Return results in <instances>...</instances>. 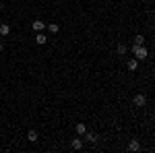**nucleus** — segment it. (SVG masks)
<instances>
[{
  "label": "nucleus",
  "instance_id": "obj_1",
  "mask_svg": "<svg viewBox=\"0 0 155 153\" xmlns=\"http://www.w3.org/2000/svg\"><path fill=\"white\" fill-rule=\"evenodd\" d=\"M132 54H134L137 60H145L147 56H149V50L145 48V44L143 46H132Z\"/></svg>",
  "mask_w": 155,
  "mask_h": 153
},
{
  "label": "nucleus",
  "instance_id": "obj_2",
  "mask_svg": "<svg viewBox=\"0 0 155 153\" xmlns=\"http://www.w3.org/2000/svg\"><path fill=\"white\" fill-rule=\"evenodd\" d=\"M145 104H147V95L145 93H137L134 97H132V106L134 108H143Z\"/></svg>",
  "mask_w": 155,
  "mask_h": 153
},
{
  "label": "nucleus",
  "instance_id": "obj_3",
  "mask_svg": "<svg viewBox=\"0 0 155 153\" xmlns=\"http://www.w3.org/2000/svg\"><path fill=\"white\" fill-rule=\"evenodd\" d=\"M81 139H83V143H91V145H93V143L97 141V135L93 130H85L83 135H81Z\"/></svg>",
  "mask_w": 155,
  "mask_h": 153
},
{
  "label": "nucleus",
  "instance_id": "obj_4",
  "mask_svg": "<svg viewBox=\"0 0 155 153\" xmlns=\"http://www.w3.org/2000/svg\"><path fill=\"white\" fill-rule=\"evenodd\" d=\"M83 145H85V143H83V139H81L79 135L71 141V147H72V149H77V151H79V149H83Z\"/></svg>",
  "mask_w": 155,
  "mask_h": 153
},
{
  "label": "nucleus",
  "instance_id": "obj_5",
  "mask_svg": "<svg viewBox=\"0 0 155 153\" xmlns=\"http://www.w3.org/2000/svg\"><path fill=\"white\" fill-rule=\"evenodd\" d=\"M128 151H132V153L141 151V143H139V139H130V143H128Z\"/></svg>",
  "mask_w": 155,
  "mask_h": 153
},
{
  "label": "nucleus",
  "instance_id": "obj_6",
  "mask_svg": "<svg viewBox=\"0 0 155 153\" xmlns=\"http://www.w3.org/2000/svg\"><path fill=\"white\" fill-rule=\"evenodd\" d=\"M126 68H128L130 72H134L137 68H139V60H137V58H130V60H126Z\"/></svg>",
  "mask_w": 155,
  "mask_h": 153
},
{
  "label": "nucleus",
  "instance_id": "obj_7",
  "mask_svg": "<svg viewBox=\"0 0 155 153\" xmlns=\"http://www.w3.org/2000/svg\"><path fill=\"white\" fill-rule=\"evenodd\" d=\"M46 42H48V37L44 35V31H37V35H35V44H37V46H44Z\"/></svg>",
  "mask_w": 155,
  "mask_h": 153
},
{
  "label": "nucleus",
  "instance_id": "obj_8",
  "mask_svg": "<svg viewBox=\"0 0 155 153\" xmlns=\"http://www.w3.org/2000/svg\"><path fill=\"white\" fill-rule=\"evenodd\" d=\"M8 33H11V25H8V23H2V25H0V35L6 37Z\"/></svg>",
  "mask_w": 155,
  "mask_h": 153
},
{
  "label": "nucleus",
  "instance_id": "obj_9",
  "mask_svg": "<svg viewBox=\"0 0 155 153\" xmlns=\"http://www.w3.org/2000/svg\"><path fill=\"white\" fill-rule=\"evenodd\" d=\"M46 27H48L50 33H58V31H60V25L58 23H46Z\"/></svg>",
  "mask_w": 155,
  "mask_h": 153
},
{
  "label": "nucleus",
  "instance_id": "obj_10",
  "mask_svg": "<svg viewBox=\"0 0 155 153\" xmlns=\"http://www.w3.org/2000/svg\"><path fill=\"white\" fill-rule=\"evenodd\" d=\"M27 141H29V143H35L37 141V130H27Z\"/></svg>",
  "mask_w": 155,
  "mask_h": 153
},
{
  "label": "nucleus",
  "instance_id": "obj_11",
  "mask_svg": "<svg viewBox=\"0 0 155 153\" xmlns=\"http://www.w3.org/2000/svg\"><path fill=\"white\" fill-rule=\"evenodd\" d=\"M33 29H35V31H44V29H46V23L37 19V21H33Z\"/></svg>",
  "mask_w": 155,
  "mask_h": 153
},
{
  "label": "nucleus",
  "instance_id": "obj_12",
  "mask_svg": "<svg viewBox=\"0 0 155 153\" xmlns=\"http://www.w3.org/2000/svg\"><path fill=\"white\" fill-rule=\"evenodd\" d=\"M132 42H134V46H143V44H145V37L141 35V33H139V35H134V37H132Z\"/></svg>",
  "mask_w": 155,
  "mask_h": 153
},
{
  "label": "nucleus",
  "instance_id": "obj_13",
  "mask_svg": "<svg viewBox=\"0 0 155 153\" xmlns=\"http://www.w3.org/2000/svg\"><path fill=\"white\" fill-rule=\"evenodd\" d=\"M85 130H87V126H85L83 122H77V135H79V137H81V135H83Z\"/></svg>",
  "mask_w": 155,
  "mask_h": 153
},
{
  "label": "nucleus",
  "instance_id": "obj_14",
  "mask_svg": "<svg viewBox=\"0 0 155 153\" xmlns=\"http://www.w3.org/2000/svg\"><path fill=\"white\" fill-rule=\"evenodd\" d=\"M116 52H118V56H124V54H126V44H118Z\"/></svg>",
  "mask_w": 155,
  "mask_h": 153
},
{
  "label": "nucleus",
  "instance_id": "obj_15",
  "mask_svg": "<svg viewBox=\"0 0 155 153\" xmlns=\"http://www.w3.org/2000/svg\"><path fill=\"white\" fill-rule=\"evenodd\" d=\"M0 52H4V44L2 42H0Z\"/></svg>",
  "mask_w": 155,
  "mask_h": 153
},
{
  "label": "nucleus",
  "instance_id": "obj_16",
  "mask_svg": "<svg viewBox=\"0 0 155 153\" xmlns=\"http://www.w3.org/2000/svg\"><path fill=\"white\" fill-rule=\"evenodd\" d=\"M0 11H4V2H0Z\"/></svg>",
  "mask_w": 155,
  "mask_h": 153
}]
</instances>
